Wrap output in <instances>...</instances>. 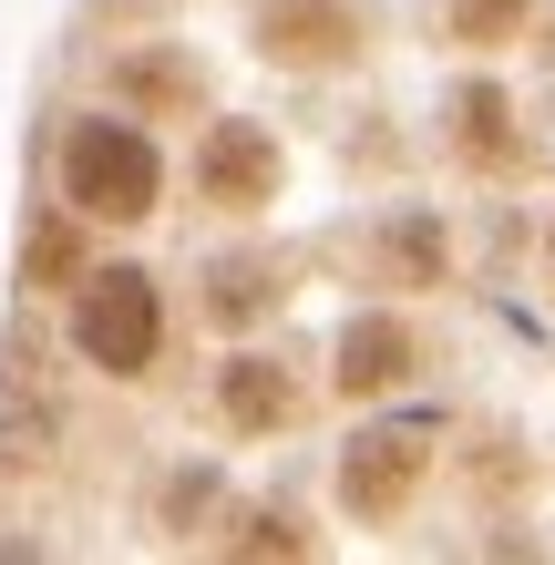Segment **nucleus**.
Segmentation results:
<instances>
[{"mask_svg": "<svg viewBox=\"0 0 555 565\" xmlns=\"http://www.w3.org/2000/svg\"><path fill=\"white\" fill-rule=\"evenodd\" d=\"M154 195H166V154H154L135 124L83 114L73 135H62V206H83V216H104V226H145Z\"/></svg>", "mask_w": 555, "mask_h": 565, "instance_id": "f257e3e1", "label": "nucleus"}, {"mask_svg": "<svg viewBox=\"0 0 555 565\" xmlns=\"http://www.w3.org/2000/svg\"><path fill=\"white\" fill-rule=\"evenodd\" d=\"M535 0H452V42H473V52H504L514 31H525Z\"/></svg>", "mask_w": 555, "mask_h": 565, "instance_id": "ddd939ff", "label": "nucleus"}, {"mask_svg": "<svg viewBox=\"0 0 555 565\" xmlns=\"http://www.w3.org/2000/svg\"><path fill=\"white\" fill-rule=\"evenodd\" d=\"M421 473H433V422H381V431H350L340 452V504L361 524H402Z\"/></svg>", "mask_w": 555, "mask_h": 565, "instance_id": "7ed1b4c3", "label": "nucleus"}, {"mask_svg": "<svg viewBox=\"0 0 555 565\" xmlns=\"http://www.w3.org/2000/svg\"><path fill=\"white\" fill-rule=\"evenodd\" d=\"M412 371H421V340H412L402 309H361V319L340 329V350H330L340 402H381V391H402Z\"/></svg>", "mask_w": 555, "mask_h": 565, "instance_id": "423d86ee", "label": "nucleus"}, {"mask_svg": "<svg viewBox=\"0 0 555 565\" xmlns=\"http://www.w3.org/2000/svg\"><path fill=\"white\" fill-rule=\"evenodd\" d=\"M361 42L371 21L350 0H257V52L288 73H340V62H361Z\"/></svg>", "mask_w": 555, "mask_h": 565, "instance_id": "20e7f679", "label": "nucleus"}, {"mask_svg": "<svg viewBox=\"0 0 555 565\" xmlns=\"http://www.w3.org/2000/svg\"><path fill=\"white\" fill-rule=\"evenodd\" d=\"M73 278H93V268H83V206H62L21 237V288H73Z\"/></svg>", "mask_w": 555, "mask_h": 565, "instance_id": "9d476101", "label": "nucleus"}, {"mask_svg": "<svg viewBox=\"0 0 555 565\" xmlns=\"http://www.w3.org/2000/svg\"><path fill=\"white\" fill-rule=\"evenodd\" d=\"M216 402H226V422H237V431H278L288 412H299V381H288V360L237 350V360H226V381H216Z\"/></svg>", "mask_w": 555, "mask_h": 565, "instance_id": "0eeeda50", "label": "nucleus"}, {"mask_svg": "<svg viewBox=\"0 0 555 565\" xmlns=\"http://www.w3.org/2000/svg\"><path fill=\"white\" fill-rule=\"evenodd\" d=\"M381 257H391V278H402V288H442V268H452V247H442L433 216H402L381 237Z\"/></svg>", "mask_w": 555, "mask_h": 565, "instance_id": "9b49d317", "label": "nucleus"}, {"mask_svg": "<svg viewBox=\"0 0 555 565\" xmlns=\"http://www.w3.org/2000/svg\"><path fill=\"white\" fill-rule=\"evenodd\" d=\"M73 350L114 381H145L154 350H166V298L145 268H93V288L73 298Z\"/></svg>", "mask_w": 555, "mask_h": 565, "instance_id": "f03ea898", "label": "nucleus"}, {"mask_svg": "<svg viewBox=\"0 0 555 565\" xmlns=\"http://www.w3.org/2000/svg\"><path fill=\"white\" fill-rule=\"evenodd\" d=\"M452 154L483 164V175L514 164V93L504 83H463V93H452Z\"/></svg>", "mask_w": 555, "mask_h": 565, "instance_id": "6e6552de", "label": "nucleus"}, {"mask_svg": "<svg viewBox=\"0 0 555 565\" xmlns=\"http://www.w3.org/2000/svg\"><path fill=\"white\" fill-rule=\"evenodd\" d=\"M288 298V278H278V257H216V288H206V309H216V329H247V319H268Z\"/></svg>", "mask_w": 555, "mask_h": 565, "instance_id": "1a4fd4ad", "label": "nucleus"}, {"mask_svg": "<svg viewBox=\"0 0 555 565\" xmlns=\"http://www.w3.org/2000/svg\"><path fill=\"white\" fill-rule=\"evenodd\" d=\"M195 195L226 206V216H257L278 195V135H268V124H247V114H216L206 145H195Z\"/></svg>", "mask_w": 555, "mask_h": 565, "instance_id": "39448f33", "label": "nucleus"}, {"mask_svg": "<svg viewBox=\"0 0 555 565\" xmlns=\"http://www.w3.org/2000/svg\"><path fill=\"white\" fill-rule=\"evenodd\" d=\"M124 93H135V104H195L206 73H195L185 52H145V62H124Z\"/></svg>", "mask_w": 555, "mask_h": 565, "instance_id": "f8f14e48", "label": "nucleus"}]
</instances>
